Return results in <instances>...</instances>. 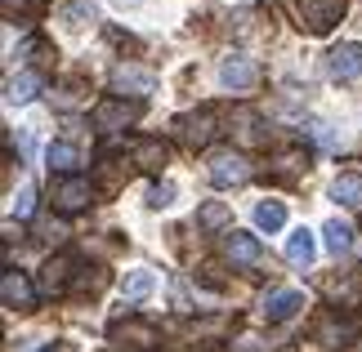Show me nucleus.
<instances>
[{
  "mask_svg": "<svg viewBox=\"0 0 362 352\" xmlns=\"http://www.w3.org/2000/svg\"><path fill=\"white\" fill-rule=\"evenodd\" d=\"M49 201H54L59 214H81V210L94 201V188H90V178H81V174H63L49 188Z\"/></svg>",
  "mask_w": 362,
  "mask_h": 352,
  "instance_id": "f257e3e1",
  "label": "nucleus"
},
{
  "mask_svg": "<svg viewBox=\"0 0 362 352\" xmlns=\"http://www.w3.org/2000/svg\"><path fill=\"white\" fill-rule=\"evenodd\" d=\"M344 9H349V0H296V13H300V23L309 27L313 36H322L331 32L340 18H344Z\"/></svg>",
  "mask_w": 362,
  "mask_h": 352,
  "instance_id": "f03ea898",
  "label": "nucleus"
},
{
  "mask_svg": "<svg viewBox=\"0 0 362 352\" xmlns=\"http://www.w3.org/2000/svg\"><path fill=\"white\" fill-rule=\"evenodd\" d=\"M358 330H362V321L354 312H322L313 326V339L322 348H340V344H354Z\"/></svg>",
  "mask_w": 362,
  "mask_h": 352,
  "instance_id": "7ed1b4c3",
  "label": "nucleus"
},
{
  "mask_svg": "<svg viewBox=\"0 0 362 352\" xmlns=\"http://www.w3.org/2000/svg\"><path fill=\"white\" fill-rule=\"evenodd\" d=\"M134 116H139V107L125 103V98H103V103L90 111V121H94L99 134H117V130H125V125H134Z\"/></svg>",
  "mask_w": 362,
  "mask_h": 352,
  "instance_id": "20e7f679",
  "label": "nucleus"
},
{
  "mask_svg": "<svg viewBox=\"0 0 362 352\" xmlns=\"http://www.w3.org/2000/svg\"><path fill=\"white\" fill-rule=\"evenodd\" d=\"M250 178V161L242 152H215L211 157V183L215 188H242Z\"/></svg>",
  "mask_w": 362,
  "mask_h": 352,
  "instance_id": "39448f33",
  "label": "nucleus"
},
{
  "mask_svg": "<svg viewBox=\"0 0 362 352\" xmlns=\"http://www.w3.org/2000/svg\"><path fill=\"white\" fill-rule=\"evenodd\" d=\"M112 90L117 94H130V98H148V94H157V76H152L148 67L121 63L117 72H112Z\"/></svg>",
  "mask_w": 362,
  "mask_h": 352,
  "instance_id": "423d86ee",
  "label": "nucleus"
},
{
  "mask_svg": "<svg viewBox=\"0 0 362 352\" xmlns=\"http://www.w3.org/2000/svg\"><path fill=\"white\" fill-rule=\"evenodd\" d=\"M219 80H224V90L242 94L259 80V67H255V59H246V54H233V59L219 63Z\"/></svg>",
  "mask_w": 362,
  "mask_h": 352,
  "instance_id": "0eeeda50",
  "label": "nucleus"
},
{
  "mask_svg": "<svg viewBox=\"0 0 362 352\" xmlns=\"http://www.w3.org/2000/svg\"><path fill=\"white\" fill-rule=\"evenodd\" d=\"M327 76L331 80H358L362 76V45H336L327 54Z\"/></svg>",
  "mask_w": 362,
  "mask_h": 352,
  "instance_id": "6e6552de",
  "label": "nucleus"
},
{
  "mask_svg": "<svg viewBox=\"0 0 362 352\" xmlns=\"http://www.w3.org/2000/svg\"><path fill=\"white\" fill-rule=\"evenodd\" d=\"M215 111L211 107H206V111H197V116H179L175 121V130H179V138H184V143L188 147H206V143H211V138H215Z\"/></svg>",
  "mask_w": 362,
  "mask_h": 352,
  "instance_id": "1a4fd4ad",
  "label": "nucleus"
},
{
  "mask_svg": "<svg viewBox=\"0 0 362 352\" xmlns=\"http://www.w3.org/2000/svg\"><path fill=\"white\" fill-rule=\"evenodd\" d=\"M112 344H117V352H148L157 344V330L148 321H125V326L112 330Z\"/></svg>",
  "mask_w": 362,
  "mask_h": 352,
  "instance_id": "9d476101",
  "label": "nucleus"
},
{
  "mask_svg": "<svg viewBox=\"0 0 362 352\" xmlns=\"http://www.w3.org/2000/svg\"><path fill=\"white\" fill-rule=\"evenodd\" d=\"M0 299H5V308L32 312V308H36V290H32V281H27L23 272H5V281H0Z\"/></svg>",
  "mask_w": 362,
  "mask_h": 352,
  "instance_id": "9b49d317",
  "label": "nucleus"
},
{
  "mask_svg": "<svg viewBox=\"0 0 362 352\" xmlns=\"http://www.w3.org/2000/svg\"><path fill=\"white\" fill-rule=\"evenodd\" d=\"M170 165V147L161 138H134V170H148V174H161Z\"/></svg>",
  "mask_w": 362,
  "mask_h": 352,
  "instance_id": "f8f14e48",
  "label": "nucleus"
},
{
  "mask_svg": "<svg viewBox=\"0 0 362 352\" xmlns=\"http://www.w3.org/2000/svg\"><path fill=\"white\" fill-rule=\"evenodd\" d=\"M72 272H76L72 255H54L45 267H40V294H63L67 281H72Z\"/></svg>",
  "mask_w": 362,
  "mask_h": 352,
  "instance_id": "ddd939ff",
  "label": "nucleus"
},
{
  "mask_svg": "<svg viewBox=\"0 0 362 352\" xmlns=\"http://www.w3.org/2000/svg\"><path fill=\"white\" fill-rule=\"evenodd\" d=\"M40 90H45V76L27 67V72L9 76V85H5V103H9V107H23V103H32V98H36Z\"/></svg>",
  "mask_w": 362,
  "mask_h": 352,
  "instance_id": "4468645a",
  "label": "nucleus"
},
{
  "mask_svg": "<svg viewBox=\"0 0 362 352\" xmlns=\"http://www.w3.org/2000/svg\"><path fill=\"white\" fill-rule=\"evenodd\" d=\"M224 255H228V263L255 267V263L264 259V250H259V241H255L250 232H228V236H224Z\"/></svg>",
  "mask_w": 362,
  "mask_h": 352,
  "instance_id": "2eb2a0df",
  "label": "nucleus"
},
{
  "mask_svg": "<svg viewBox=\"0 0 362 352\" xmlns=\"http://www.w3.org/2000/svg\"><path fill=\"white\" fill-rule=\"evenodd\" d=\"M300 308H304L300 290H273L269 299H264V317H269V321H291Z\"/></svg>",
  "mask_w": 362,
  "mask_h": 352,
  "instance_id": "dca6fc26",
  "label": "nucleus"
},
{
  "mask_svg": "<svg viewBox=\"0 0 362 352\" xmlns=\"http://www.w3.org/2000/svg\"><path fill=\"white\" fill-rule=\"evenodd\" d=\"M317 255V241H313V232L309 228H296L286 236V263H296V267H309Z\"/></svg>",
  "mask_w": 362,
  "mask_h": 352,
  "instance_id": "f3484780",
  "label": "nucleus"
},
{
  "mask_svg": "<svg viewBox=\"0 0 362 352\" xmlns=\"http://www.w3.org/2000/svg\"><path fill=\"white\" fill-rule=\"evenodd\" d=\"M331 196H336L340 205H349V210H362V174H340L336 183H331Z\"/></svg>",
  "mask_w": 362,
  "mask_h": 352,
  "instance_id": "a211bd4d",
  "label": "nucleus"
},
{
  "mask_svg": "<svg viewBox=\"0 0 362 352\" xmlns=\"http://www.w3.org/2000/svg\"><path fill=\"white\" fill-rule=\"evenodd\" d=\"M45 165H49V170H59V174H76L81 152H76L72 143H49V147H45Z\"/></svg>",
  "mask_w": 362,
  "mask_h": 352,
  "instance_id": "6ab92c4d",
  "label": "nucleus"
},
{
  "mask_svg": "<svg viewBox=\"0 0 362 352\" xmlns=\"http://www.w3.org/2000/svg\"><path fill=\"white\" fill-rule=\"evenodd\" d=\"M322 236H327V250H331V255L354 250V228H349V223H340V219H331L327 228H322Z\"/></svg>",
  "mask_w": 362,
  "mask_h": 352,
  "instance_id": "aec40b11",
  "label": "nucleus"
},
{
  "mask_svg": "<svg viewBox=\"0 0 362 352\" xmlns=\"http://www.w3.org/2000/svg\"><path fill=\"white\" fill-rule=\"evenodd\" d=\"M255 223H259L264 232H277V228L286 223V205H282V201H259V205H255Z\"/></svg>",
  "mask_w": 362,
  "mask_h": 352,
  "instance_id": "412c9836",
  "label": "nucleus"
},
{
  "mask_svg": "<svg viewBox=\"0 0 362 352\" xmlns=\"http://www.w3.org/2000/svg\"><path fill=\"white\" fill-rule=\"evenodd\" d=\"M99 18V0H72V5H63V23H72V27H86Z\"/></svg>",
  "mask_w": 362,
  "mask_h": 352,
  "instance_id": "4be33fe9",
  "label": "nucleus"
},
{
  "mask_svg": "<svg viewBox=\"0 0 362 352\" xmlns=\"http://www.w3.org/2000/svg\"><path fill=\"white\" fill-rule=\"evenodd\" d=\"M152 286H157L152 272H130V277H125V286H121V299L125 303H139L144 294H152Z\"/></svg>",
  "mask_w": 362,
  "mask_h": 352,
  "instance_id": "5701e85b",
  "label": "nucleus"
},
{
  "mask_svg": "<svg viewBox=\"0 0 362 352\" xmlns=\"http://www.w3.org/2000/svg\"><path fill=\"white\" fill-rule=\"evenodd\" d=\"M331 299H340V303H358L362 299V272H349L344 281H331Z\"/></svg>",
  "mask_w": 362,
  "mask_h": 352,
  "instance_id": "b1692460",
  "label": "nucleus"
},
{
  "mask_svg": "<svg viewBox=\"0 0 362 352\" xmlns=\"http://www.w3.org/2000/svg\"><path fill=\"white\" fill-rule=\"evenodd\" d=\"M197 223H202V228H224V223H228V205H224V201H211V205H202Z\"/></svg>",
  "mask_w": 362,
  "mask_h": 352,
  "instance_id": "393cba45",
  "label": "nucleus"
},
{
  "mask_svg": "<svg viewBox=\"0 0 362 352\" xmlns=\"http://www.w3.org/2000/svg\"><path fill=\"white\" fill-rule=\"evenodd\" d=\"M170 201H175V188H170V183H157V188L148 192V205H152V210H165Z\"/></svg>",
  "mask_w": 362,
  "mask_h": 352,
  "instance_id": "a878e982",
  "label": "nucleus"
},
{
  "mask_svg": "<svg viewBox=\"0 0 362 352\" xmlns=\"http://www.w3.org/2000/svg\"><path fill=\"white\" fill-rule=\"evenodd\" d=\"M13 210H18V219H27L36 210V188L32 183H23V192H18V201H13Z\"/></svg>",
  "mask_w": 362,
  "mask_h": 352,
  "instance_id": "bb28decb",
  "label": "nucleus"
},
{
  "mask_svg": "<svg viewBox=\"0 0 362 352\" xmlns=\"http://www.w3.org/2000/svg\"><path fill=\"white\" fill-rule=\"evenodd\" d=\"M40 5V0H0V9H5V13H32Z\"/></svg>",
  "mask_w": 362,
  "mask_h": 352,
  "instance_id": "cd10ccee",
  "label": "nucleus"
},
{
  "mask_svg": "<svg viewBox=\"0 0 362 352\" xmlns=\"http://www.w3.org/2000/svg\"><path fill=\"white\" fill-rule=\"evenodd\" d=\"M300 165H304V157H300V152H286V157H277V170H282V174L300 170Z\"/></svg>",
  "mask_w": 362,
  "mask_h": 352,
  "instance_id": "c85d7f7f",
  "label": "nucleus"
},
{
  "mask_svg": "<svg viewBox=\"0 0 362 352\" xmlns=\"http://www.w3.org/2000/svg\"><path fill=\"white\" fill-rule=\"evenodd\" d=\"M117 5H139V0H117Z\"/></svg>",
  "mask_w": 362,
  "mask_h": 352,
  "instance_id": "c756f323",
  "label": "nucleus"
},
{
  "mask_svg": "<svg viewBox=\"0 0 362 352\" xmlns=\"http://www.w3.org/2000/svg\"><path fill=\"white\" fill-rule=\"evenodd\" d=\"M358 352H362V348H358Z\"/></svg>",
  "mask_w": 362,
  "mask_h": 352,
  "instance_id": "7c9ffc66",
  "label": "nucleus"
}]
</instances>
